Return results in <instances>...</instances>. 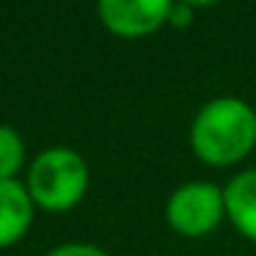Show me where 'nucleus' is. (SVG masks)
<instances>
[{
	"mask_svg": "<svg viewBox=\"0 0 256 256\" xmlns=\"http://www.w3.org/2000/svg\"><path fill=\"white\" fill-rule=\"evenodd\" d=\"M190 146L212 168L245 160L256 149V110L240 96H215L196 113Z\"/></svg>",
	"mask_w": 256,
	"mask_h": 256,
	"instance_id": "f257e3e1",
	"label": "nucleus"
},
{
	"mask_svg": "<svg viewBox=\"0 0 256 256\" xmlns=\"http://www.w3.org/2000/svg\"><path fill=\"white\" fill-rule=\"evenodd\" d=\"M28 193L47 212H66L83 201L88 190V166L72 149H47L28 171Z\"/></svg>",
	"mask_w": 256,
	"mask_h": 256,
	"instance_id": "f03ea898",
	"label": "nucleus"
},
{
	"mask_svg": "<svg viewBox=\"0 0 256 256\" xmlns=\"http://www.w3.org/2000/svg\"><path fill=\"white\" fill-rule=\"evenodd\" d=\"M226 218L223 188L212 182H188L171 193L166 204V220L182 237L212 234Z\"/></svg>",
	"mask_w": 256,
	"mask_h": 256,
	"instance_id": "7ed1b4c3",
	"label": "nucleus"
},
{
	"mask_svg": "<svg viewBox=\"0 0 256 256\" xmlns=\"http://www.w3.org/2000/svg\"><path fill=\"white\" fill-rule=\"evenodd\" d=\"M176 0H100V20L113 36L144 39L168 25Z\"/></svg>",
	"mask_w": 256,
	"mask_h": 256,
	"instance_id": "20e7f679",
	"label": "nucleus"
},
{
	"mask_svg": "<svg viewBox=\"0 0 256 256\" xmlns=\"http://www.w3.org/2000/svg\"><path fill=\"white\" fill-rule=\"evenodd\" d=\"M34 220V198L17 179L0 182V248H8L25 237Z\"/></svg>",
	"mask_w": 256,
	"mask_h": 256,
	"instance_id": "39448f33",
	"label": "nucleus"
},
{
	"mask_svg": "<svg viewBox=\"0 0 256 256\" xmlns=\"http://www.w3.org/2000/svg\"><path fill=\"white\" fill-rule=\"evenodd\" d=\"M226 218L245 240L256 242V168L240 171L223 188Z\"/></svg>",
	"mask_w": 256,
	"mask_h": 256,
	"instance_id": "423d86ee",
	"label": "nucleus"
},
{
	"mask_svg": "<svg viewBox=\"0 0 256 256\" xmlns=\"http://www.w3.org/2000/svg\"><path fill=\"white\" fill-rule=\"evenodd\" d=\"M22 160H25L22 138L12 127H0V182L17 176V171L22 168Z\"/></svg>",
	"mask_w": 256,
	"mask_h": 256,
	"instance_id": "0eeeda50",
	"label": "nucleus"
},
{
	"mask_svg": "<svg viewBox=\"0 0 256 256\" xmlns=\"http://www.w3.org/2000/svg\"><path fill=\"white\" fill-rule=\"evenodd\" d=\"M47 256H110V254L88 242H66V245H58L56 250H50Z\"/></svg>",
	"mask_w": 256,
	"mask_h": 256,
	"instance_id": "6e6552de",
	"label": "nucleus"
},
{
	"mask_svg": "<svg viewBox=\"0 0 256 256\" xmlns=\"http://www.w3.org/2000/svg\"><path fill=\"white\" fill-rule=\"evenodd\" d=\"M190 22H193V8L184 6V3H174L171 17H168V25H174V28H188Z\"/></svg>",
	"mask_w": 256,
	"mask_h": 256,
	"instance_id": "1a4fd4ad",
	"label": "nucleus"
},
{
	"mask_svg": "<svg viewBox=\"0 0 256 256\" xmlns=\"http://www.w3.org/2000/svg\"><path fill=\"white\" fill-rule=\"evenodd\" d=\"M176 3H184V6H190V8H206V6L220 3V0H176Z\"/></svg>",
	"mask_w": 256,
	"mask_h": 256,
	"instance_id": "9d476101",
	"label": "nucleus"
}]
</instances>
